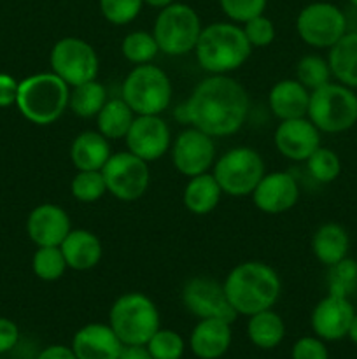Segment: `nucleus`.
<instances>
[{
    "label": "nucleus",
    "mask_w": 357,
    "mask_h": 359,
    "mask_svg": "<svg viewBox=\"0 0 357 359\" xmlns=\"http://www.w3.org/2000/svg\"><path fill=\"white\" fill-rule=\"evenodd\" d=\"M135 116L132 107L122 98H108L97 114L98 132L108 140L125 139Z\"/></svg>",
    "instance_id": "obj_29"
},
{
    "label": "nucleus",
    "mask_w": 357,
    "mask_h": 359,
    "mask_svg": "<svg viewBox=\"0 0 357 359\" xmlns=\"http://www.w3.org/2000/svg\"><path fill=\"white\" fill-rule=\"evenodd\" d=\"M69 88L55 72L34 74L20 83L16 105L30 123L51 125L58 121L69 107Z\"/></svg>",
    "instance_id": "obj_4"
},
{
    "label": "nucleus",
    "mask_w": 357,
    "mask_h": 359,
    "mask_svg": "<svg viewBox=\"0 0 357 359\" xmlns=\"http://www.w3.org/2000/svg\"><path fill=\"white\" fill-rule=\"evenodd\" d=\"M329 69L340 84L357 88V32H346L335 46L329 48Z\"/></svg>",
    "instance_id": "obj_25"
},
{
    "label": "nucleus",
    "mask_w": 357,
    "mask_h": 359,
    "mask_svg": "<svg viewBox=\"0 0 357 359\" xmlns=\"http://www.w3.org/2000/svg\"><path fill=\"white\" fill-rule=\"evenodd\" d=\"M231 307L240 316L268 311L280 297V277L262 262H244L234 266L223 283Z\"/></svg>",
    "instance_id": "obj_2"
},
{
    "label": "nucleus",
    "mask_w": 357,
    "mask_h": 359,
    "mask_svg": "<svg viewBox=\"0 0 357 359\" xmlns=\"http://www.w3.org/2000/svg\"><path fill=\"white\" fill-rule=\"evenodd\" d=\"M241 28H244L245 37H247L248 44L252 48H266V46H270L275 41V25L265 14H259V16L245 21Z\"/></svg>",
    "instance_id": "obj_39"
},
{
    "label": "nucleus",
    "mask_w": 357,
    "mask_h": 359,
    "mask_svg": "<svg viewBox=\"0 0 357 359\" xmlns=\"http://www.w3.org/2000/svg\"><path fill=\"white\" fill-rule=\"evenodd\" d=\"M329 294L349 298L357 290V262L352 258H343L342 262L329 266L328 273Z\"/></svg>",
    "instance_id": "obj_33"
},
{
    "label": "nucleus",
    "mask_w": 357,
    "mask_h": 359,
    "mask_svg": "<svg viewBox=\"0 0 357 359\" xmlns=\"http://www.w3.org/2000/svg\"><path fill=\"white\" fill-rule=\"evenodd\" d=\"M118 359H153L146 346H122Z\"/></svg>",
    "instance_id": "obj_45"
},
{
    "label": "nucleus",
    "mask_w": 357,
    "mask_h": 359,
    "mask_svg": "<svg viewBox=\"0 0 357 359\" xmlns=\"http://www.w3.org/2000/svg\"><path fill=\"white\" fill-rule=\"evenodd\" d=\"M307 118L321 132H346L357 123V95L345 84H324L310 93Z\"/></svg>",
    "instance_id": "obj_6"
},
{
    "label": "nucleus",
    "mask_w": 357,
    "mask_h": 359,
    "mask_svg": "<svg viewBox=\"0 0 357 359\" xmlns=\"http://www.w3.org/2000/svg\"><path fill=\"white\" fill-rule=\"evenodd\" d=\"M70 191L79 202H97L107 193L104 174L102 170H77L70 184Z\"/></svg>",
    "instance_id": "obj_35"
},
{
    "label": "nucleus",
    "mask_w": 357,
    "mask_h": 359,
    "mask_svg": "<svg viewBox=\"0 0 357 359\" xmlns=\"http://www.w3.org/2000/svg\"><path fill=\"white\" fill-rule=\"evenodd\" d=\"M37 359H77V358L76 354H74L72 347L56 344V346H49L46 347V349H42Z\"/></svg>",
    "instance_id": "obj_44"
},
{
    "label": "nucleus",
    "mask_w": 357,
    "mask_h": 359,
    "mask_svg": "<svg viewBox=\"0 0 357 359\" xmlns=\"http://www.w3.org/2000/svg\"><path fill=\"white\" fill-rule=\"evenodd\" d=\"M146 347L153 359H181L186 349L184 339L177 332L168 328L158 330Z\"/></svg>",
    "instance_id": "obj_37"
},
{
    "label": "nucleus",
    "mask_w": 357,
    "mask_h": 359,
    "mask_svg": "<svg viewBox=\"0 0 357 359\" xmlns=\"http://www.w3.org/2000/svg\"><path fill=\"white\" fill-rule=\"evenodd\" d=\"M349 337L350 340H352L354 344H357V314L354 316V319H352V325H350V328H349Z\"/></svg>",
    "instance_id": "obj_46"
},
{
    "label": "nucleus",
    "mask_w": 357,
    "mask_h": 359,
    "mask_svg": "<svg viewBox=\"0 0 357 359\" xmlns=\"http://www.w3.org/2000/svg\"><path fill=\"white\" fill-rule=\"evenodd\" d=\"M107 193L122 202L139 200L150 182L149 163L130 151L112 153L102 168Z\"/></svg>",
    "instance_id": "obj_11"
},
{
    "label": "nucleus",
    "mask_w": 357,
    "mask_h": 359,
    "mask_svg": "<svg viewBox=\"0 0 357 359\" xmlns=\"http://www.w3.org/2000/svg\"><path fill=\"white\" fill-rule=\"evenodd\" d=\"M247 335L248 340L259 349H275L286 337V325L276 312L268 309L248 316Z\"/></svg>",
    "instance_id": "obj_28"
},
{
    "label": "nucleus",
    "mask_w": 357,
    "mask_h": 359,
    "mask_svg": "<svg viewBox=\"0 0 357 359\" xmlns=\"http://www.w3.org/2000/svg\"><path fill=\"white\" fill-rule=\"evenodd\" d=\"M70 347L77 359H118L122 351V342L111 325L90 323L77 330Z\"/></svg>",
    "instance_id": "obj_20"
},
{
    "label": "nucleus",
    "mask_w": 357,
    "mask_h": 359,
    "mask_svg": "<svg viewBox=\"0 0 357 359\" xmlns=\"http://www.w3.org/2000/svg\"><path fill=\"white\" fill-rule=\"evenodd\" d=\"M202 34V23L192 7L188 4H170L163 7L154 21L153 35L160 51L170 56L188 55L195 51Z\"/></svg>",
    "instance_id": "obj_8"
},
{
    "label": "nucleus",
    "mask_w": 357,
    "mask_h": 359,
    "mask_svg": "<svg viewBox=\"0 0 357 359\" xmlns=\"http://www.w3.org/2000/svg\"><path fill=\"white\" fill-rule=\"evenodd\" d=\"M51 69L69 86H79L97 79L98 56L93 46L79 37H63L52 46Z\"/></svg>",
    "instance_id": "obj_10"
},
{
    "label": "nucleus",
    "mask_w": 357,
    "mask_h": 359,
    "mask_svg": "<svg viewBox=\"0 0 357 359\" xmlns=\"http://www.w3.org/2000/svg\"><path fill=\"white\" fill-rule=\"evenodd\" d=\"M290 359H329V351L318 337H301L294 342Z\"/></svg>",
    "instance_id": "obj_41"
},
{
    "label": "nucleus",
    "mask_w": 357,
    "mask_h": 359,
    "mask_svg": "<svg viewBox=\"0 0 357 359\" xmlns=\"http://www.w3.org/2000/svg\"><path fill=\"white\" fill-rule=\"evenodd\" d=\"M20 83L9 74H0V107H9L16 104Z\"/></svg>",
    "instance_id": "obj_43"
},
{
    "label": "nucleus",
    "mask_w": 357,
    "mask_h": 359,
    "mask_svg": "<svg viewBox=\"0 0 357 359\" xmlns=\"http://www.w3.org/2000/svg\"><path fill=\"white\" fill-rule=\"evenodd\" d=\"M144 0H100V11L112 25L132 23L140 14Z\"/></svg>",
    "instance_id": "obj_38"
},
{
    "label": "nucleus",
    "mask_w": 357,
    "mask_h": 359,
    "mask_svg": "<svg viewBox=\"0 0 357 359\" xmlns=\"http://www.w3.org/2000/svg\"><path fill=\"white\" fill-rule=\"evenodd\" d=\"M172 160L175 168L186 177L205 174L216 160L214 137L198 128L184 130L172 147Z\"/></svg>",
    "instance_id": "obj_14"
},
{
    "label": "nucleus",
    "mask_w": 357,
    "mask_h": 359,
    "mask_svg": "<svg viewBox=\"0 0 357 359\" xmlns=\"http://www.w3.org/2000/svg\"><path fill=\"white\" fill-rule=\"evenodd\" d=\"M248 107V95L238 81L224 74H212L196 84L175 116L206 135L227 137L244 126Z\"/></svg>",
    "instance_id": "obj_1"
},
{
    "label": "nucleus",
    "mask_w": 357,
    "mask_h": 359,
    "mask_svg": "<svg viewBox=\"0 0 357 359\" xmlns=\"http://www.w3.org/2000/svg\"><path fill=\"white\" fill-rule=\"evenodd\" d=\"M350 248V238L345 228L336 223H326L318 228L312 238V251L315 258L326 266H331L335 263L346 258Z\"/></svg>",
    "instance_id": "obj_26"
},
{
    "label": "nucleus",
    "mask_w": 357,
    "mask_h": 359,
    "mask_svg": "<svg viewBox=\"0 0 357 359\" xmlns=\"http://www.w3.org/2000/svg\"><path fill=\"white\" fill-rule=\"evenodd\" d=\"M296 30L312 48H331L346 34L345 14L328 2H314L298 14Z\"/></svg>",
    "instance_id": "obj_12"
},
{
    "label": "nucleus",
    "mask_w": 357,
    "mask_h": 359,
    "mask_svg": "<svg viewBox=\"0 0 357 359\" xmlns=\"http://www.w3.org/2000/svg\"><path fill=\"white\" fill-rule=\"evenodd\" d=\"M144 2L149 4V6H153V7H160V9H163V7L174 4V0H144Z\"/></svg>",
    "instance_id": "obj_47"
},
{
    "label": "nucleus",
    "mask_w": 357,
    "mask_h": 359,
    "mask_svg": "<svg viewBox=\"0 0 357 359\" xmlns=\"http://www.w3.org/2000/svg\"><path fill=\"white\" fill-rule=\"evenodd\" d=\"M66 265L72 270H91L102 259V242L90 230H70L65 241L59 244Z\"/></svg>",
    "instance_id": "obj_23"
},
{
    "label": "nucleus",
    "mask_w": 357,
    "mask_h": 359,
    "mask_svg": "<svg viewBox=\"0 0 357 359\" xmlns=\"http://www.w3.org/2000/svg\"><path fill=\"white\" fill-rule=\"evenodd\" d=\"M350 2H352V4H354V6H356V7H357V0H350Z\"/></svg>",
    "instance_id": "obj_48"
},
{
    "label": "nucleus",
    "mask_w": 357,
    "mask_h": 359,
    "mask_svg": "<svg viewBox=\"0 0 357 359\" xmlns=\"http://www.w3.org/2000/svg\"><path fill=\"white\" fill-rule=\"evenodd\" d=\"M354 316L356 312L349 298L328 294L315 305L312 312V330L318 339L335 342L349 335Z\"/></svg>",
    "instance_id": "obj_18"
},
{
    "label": "nucleus",
    "mask_w": 357,
    "mask_h": 359,
    "mask_svg": "<svg viewBox=\"0 0 357 359\" xmlns=\"http://www.w3.org/2000/svg\"><path fill=\"white\" fill-rule=\"evenodd\" d=\"M121 98L136 116H160L172 100L170 77L153 63L136 65L122 83Z\"/></svg>",
    "instance_id": "obj_7"
},
{
    "label": "nucleus",
    "mask_w": 357,
    "mask_h": 359,
    "mask_svg": "<svg viewBox=\"0 0 357 359\" xmlns=\"http://www.w3.org/2000/svg\"><path fill=\"white\" fill-rule=\"evenodd\" d=\"M111 144L100 132H80L70 147V158L77 170H102L111 158Z\"/></svg>",
    "instance_id": "obj_24"
},
{
    "label": "nucleus",
    "mask_w": 357,
    "mask_h": 359,
    "mask_svg": "<svg viewBox=\"0 0 357 359\" xmlns=\"http://www.w3.org/2000/svg\"><path fill=\"white\" fill-rule=\"evenodd\" d=\"M107 100L108 97L105 86L93 79L79 84V86H74V90L70 91L69 109L79 118H94Z\"/></svg>",
    "instance_id": "obj_30"
},
{
    "label": "nucleus",
    "mask_w": 357,
    "mask_h": 359,
    "mask_svg": "<svg viewBox=\"0 0 357 359\" xmlns=\"http://www.w3.org/2000/svg\"><path fill=\"white\" fill-rule=\"evenodd\" d=\"M331 69L328 60L317 55H307L298 62L296 77L308 91H314L331 83Z\"/></svg>",
    "instance_id": "obj_34"
},
{
    "label": "nucleus",
    "mask_w": 357,
    "mask_h": 359,
    "mask_svg": "<svg viewBox=\"0 0 357 359\" xmlns=\"http://www.w3.org/2000/svg\"><path fill=\"white\" fill-rule=\"evenodd\" d=\"M220 189L219 182L216 181L214 174H200L195 177H189V182L184 188V205L189 212L196 216H205L212 212L220 202Z\"/></svg>",
    "instance_id": "obj_27"
},
{
    "label": "nucleus",
    "mask_w": 357,
    "mask_h": 359,
    "mask_svg": "<svg viewBox=\"0 0 357 359\" xmlns=\"http://www.w3.org/2000/svg\"><path fill=\"white\" fill-rule=\"evenodd\" d=\"M252 53L244 28L233 23H212L202 28L195 55L200 67L210 74H227L244 65Z\"/></svg>",
    "instance_id": "obj_3"
},
{
    "label": "nucleus",
    "mask_w": 357,
    "mask_h": 359,
    "mask_svg": "<svg viewBox=\"0 0 357 359\" xmlns=\"http://www.w3.org/2000/svg\"><path fill=\"white\" fill-rule=\"evenodd\" d=\"M125 140L130 153L149 163L168 151L170 128L160 116H135Z\"/></svg>",
    "instance_id": "obj_15"
},
{
    "label": "nucleus",
    "mask_w": 357,
    "mask_h": 359,
    "mask_svg": "<svg viewBox=\"0 0 357 359\" xmlns=\"http://www.w3.org/2000/svg\"><path fill=\"white\" fill-rule=\"evenodd\" d=\"M108 325L122 346H146L161 328L160 312L147 294L132 291L121 294L112 304Z\"/></svg>",
    "instance_id": "obj_5"
},
{
    "label": "nucleus",
    "mask_w": 357,
    "mask_h": 359,
    "mask_svg": "<svg viewBox=\"0 0 357 359\" xmlns=\"http://www.w3.org/2000/svg\"><path fill=\"white\" fill-rule=\"evenodd\" d=\"M182 304L198 319L217 318L233 325L238 316L227 300L223 284L210 277L189 279L182 287Z\"/></svg>",
    "instance_id": "obj_13"
},
{
    "label": "nucleus",
    "mask_w": 357,
    "mask_h": 359,
    "mask_svg": "<svg viewBox=\"0 0 357 359\" xmlns=\"http://www.w3.org/2000/svg\"><path fill=\"white\" fill-rule=\"evenodd\" d=\"M268 102L273 116L280 121L304 118L308 112L310 91L298 79H282L272 88Z\"/></svg>",
    "instance_id": "obj_22"
},
{
    "label": "nucleus",
    "mask_w": 357,
    "mask_h": 359,
    "mask_svg": "<svg viewBox=\"0 0 357 359\" xmlns=\"http://www.w3.org/2000/svg\"><path fill=\"white\" fill-rule=\"evenodd\" d=\"M265 174V160L252 147H233L214 163V177L230 196L252 195Z\"/></svg>",
    "instance_id": "obj_9"
},
{
    "label": "nucleus",
    "mask_w": 357,
    "mask_h": 359,
    "mask_svg": "<svg viewBox=\"0 0 357 359\" xmlns=\"http://www.w3.org/2000/svg\"><path fill=\"white\" fill-rule=\"evenodd\" d=\"M121 51L128 62L135 63V65H144V63H150L156 58L158 53H160V46H158L153 34L136 30L122 39Z\"/></svg>",
    "instance_id": "obj_32"
},
{
    "label": "nucleus",
    "mask_w": 357,
    "mask_h": 359,
    "mask_svg": "<svg viewBox=\"0 0 357 359\" xmlns=\"http://www.w3.org/2000/svg\"><path fill=\"white\" fill-rule=\"evenodd\" d=\"M70 230L72 226L69 214L56 203L37 205L27 219V233L37 248L59 245Z\"/></svg>",
    "instance_id": "obj_19"
},
{
    "label": "nucleus",
    "mask_w": 357,
    "mask_h": 359,
    "mask_svg": "<svg viewBox=\"0 0 357 359\" xmlns=\"http://www.w3.org/2000/svg\"><path fill=\"white\" fill-rule=\"evenodd\" d=\"M268 0H219L220 9L237 23H245L265 13Z\"/></svg>",
    "instance_id": "obj_40"
},
{
    "label": "nucleus",
    "mask_w": 357,
    "mask_h": 359,
    "mask_svg": "<svg viewBox=\"0 0 357 359\" xmlns=\"http://www.w3.org/2000/svg\"><path fill=\"white\" fill-rule=\"evenodd\" d=\"M275 146L282 156L293 161H307L321 147V130L304 116L284 119L275 130Z\"/></svg>",
    "instance_id": "obj_16"
},
{
    "label": "nucleus",
    "mask_w": 357,
    "mask_h": 359,
    "mask_svg": "<svg viewBox=\"0 0 357 359\" xmlns=\"http://www.w3.org/2000/svg\"><path fill=\"white\" fill-rule=\"evenodd\" d=\"M300 198V186L287 172L265 174L252 191V202L261 212L282 214L293 209Z\"/></svg>",
    "instance_id": "obj_17"
},
{
    "label": "nucleus",
    "mask_w": 357,
    "mask_h": 359,
    "mask_svg": "<svg viewBox=\"0 0 357 359\" xmlns=\"http://www.w3.org/2000/svg\"><path fill=\"white\" fill-rule=\"evenodd\" d=\"M231 340V323L217 318L200 319L189 337V347L200 359H219L227 353Z\"/></svg>",
    "instance_id": "obj_21"
},
{
    "label": "nucleus",
    "mask_w": 357,
    "mask_h": 359,
    "mask_svg": "<svg viewBox=\"0 0 357 359\" xmlns=\"http://www.w3.org/2000/svg\"><path fill=\"white\" fill-rule=\"evenodd\" d=\"M307 170L312 175V179L322 182V184H328V182H332L340 175L342 161H340L338 154L335 151L321 146L307 160Z\"/></svg>",
    "instance_id": "obj_36"
},
{
    "label": "nucleus",
    "mask_w": 357,
    "mask_h": 359,
    "mask_svg": "<svg viewBox=\"0 0 357 359\" xmlns=\"http://www.w3.org/2000/svg\"><path fill=\"white\" fill-rule=\"evenodd\" d=\"M18 340H20V330L16 323L7 318H0V354L13 351Z\"/></svg>",
    "instance_id": "obj_42"
},
{
    "label": "nucleus",
    "mask_w": 357,
    "mask_h": 359,
    "mask_svg": "<svg viewBox=\"0 0 357 359\" xmlns=\"http://www.w3.org/2000/svg\"><path fill=\"white\" fill-rule=\"evenodd\" d=\"M31 269L41 280L55 283V280L62 279L69 265H66V259L59 245H46V248H38L35 251Z\"/></svg>",
    "instance_id": "obj_31"
}]
</instances>
